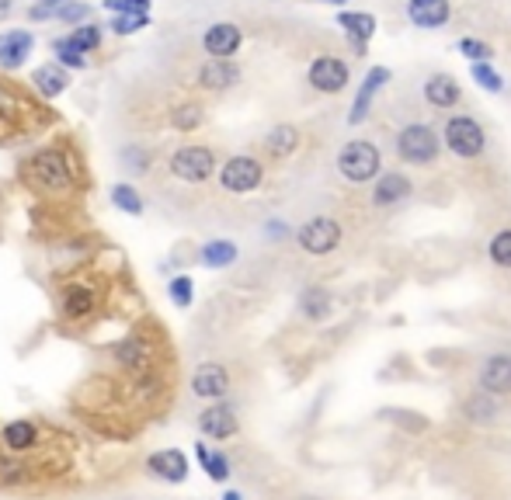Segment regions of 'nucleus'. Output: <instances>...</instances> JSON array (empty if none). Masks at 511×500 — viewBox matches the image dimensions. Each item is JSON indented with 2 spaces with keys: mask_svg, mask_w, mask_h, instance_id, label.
Here are the masks:
<instances>
[{
  "mask_svg": "<svg viewBox=\"0 0 511 500\" xmlns=\"http://www.w3.org/2000/svg\"><path fill=\"white\" fill-rule=\"evenodd\" d=\"M177 358L157 316H143L98 355L70 397L73 414L112 441H129L175 407Z\"/></svg>",
  "mask_w": 511,
  "mask_h": 500,
  "instance_id": "f257e3e1",
  "label": "nucleus"
},
{
  "mask_svg": "<svg viewBox=\"0 0 511 500\" xmlns=\"http://www.w3.org/2000/svg\"><path fill=\"white\" fill-rule=\"evenodd\" d=\"M105 313V289L90 275H70L56 285V327L63 334H84Z\"/></svg>",
  "mask_w": 511,
  "mask_h": 500,
  "instance_id": "f03ea898",
  "label": "nucleus"
},
{
  "mask_svg": "<svg viewBox=\"0 0 511 500\" xmlns=\"http://www.w3.org/2000/svg\"><path fill=\"white\" fill-rule=\"evenodd\" d=\"M70 434L46 417H15L0 424V452L4 455H53V452H73Z\"/></svg>",
  "mask_w": 511,
  "mask_h": 500,
  "instance_id": "7ed1b4c3",
  "label": "nucleus"
},
{
  "mask_svg": "<svg viewBox=\"0 0 511 500\" xmlns=\"http://www.w3.org/2000/svg\"><path fill=\"white\" fill-rule=\"evenodd\" d=\"M25 174L36 188L49 195H70L77 188V160L67 146H42L25 160Z\"/></svg>",
  "mask_w": 511,
  "mask_h": 500,
  "instance_id": "20e7f679",
  "label": "nucleus"
},
{
  "mask_svg": "<svg viewBox=\"0 0 511 500\" xmlns=\"http://www.w3.org/2000/svg\"><path fill=\"white\" fill-rule=\"evenodd\" d=\"M379 167H383V154H379L376 143H366V139L345 143L341 154H337V171H341L345 181H352V185L372 181V177L379 174Z\"/></svg>",
  "mask_w": 511,
  "mask_h": 500,
  "instance_id": "39448f33",
  "label": "nucleus"
},
{
  "mask_svg": "<svg viewBox=\"0 0 511 500\" xmlns=\"http://www.w3.org/2000/svg\"><path fill=\"white\" fill-rule=\"evenodd\" d=\"M167 171L175 174L177 181H188V185H202L209 181L212 174L219 171L216 164V154L212 146H202V143H188V146H177L171 160H167Z\"/></svg>",
  "mask_w": 511,
  "mask_h": 500,
  "instance_id": "423d86ee",
  "label": "nucleus"
},
{
  "mask_svg": "<svg viewBox=\"0 0 511 500\" xmlns=\"http://www.w3.org/2000/svg\"><path fill=\"white\" fill-rule=\"evenodd\" d=\"M219 185L223 191L229 195H247V191L261 188V181H265V167H261V160H254V156H229L227 164H219Z\"/></svg>",
  "mask_w": 511,
  "mask_h": 500,
  "instance_id": "0eeeda50",
  "label": "nucleus"
},
{
  "mask_svg": "<svg viewBox=\"0 0 511 500\" xmlns=\"http://www.w3.org/2000/svg\"><path fill=\"white\" fill-rule=\"evenodd\" d=\"M442 139H445V146L456 156H463V160H474V156H480L484 154V146H487L484 129H480L476 119H470V115H452V119L445 122Z\"/></svg>",
  "mask_w": 511,
  "mask_h": 500,
  "instance_id": "6e6552de",
  "label": "nucleus"
},
{
  "mask_svg": "<svg viewBox=\"0 0 511 500\" xmlns=\"http://www.w3.org/2000/svg\"><path fill=\"white\" fill-rule=\"evenodd\" d=\"M188 389H192V397L206 399V403H219V399L229 397L233 376H229V368L223 362H202V365H195L192 379H188Z\"/></svg>",
  "mask_w": 511,
  "mask_h": 500,
  "instance_id": "1a4fd4ad",
  "label": "nucleus"
},
{
  "mask_svg": "<svg viewBox=\"0 0 511 500\" xmlns=\"http://www.w3.org/2000/svg\"><path fill=\"white\" fill-rule=\"evenodd\" d=\"M397 154L404 164H431L435 156H439V136H435V129H428L421 122H414V125H407L400 129V136H397Z\"/></svg>",
  "mask_w": 511,
  "mask_h": 500,
  "instance_id": "9d476101",
  "label": "nucleus"
},
{
  "mask_svg": "<svg viewBox=\"0 0 511 500\" xmlns=\"http://www.w3.org/2000/svg\"><path fill=\"white\" fill-rule=\"evenodd\" d=\"M296 240H300V247L306 254L324 258V254H331L337 243H341V226L331 216H314V219H306L296 229Z\"/></svg>",
  "mask_w": 511,
  "mask_h": 500,
  "instance_id": "9b49d317",
  "label": "nucleus"
},
{
  "mask_svg": "<svg viewBox=\"0 0 511 500\" xmlns=\"http://www.w3.org/2000/svg\"><path fill=\"white\" fill-rule=\"evenodd\" d=\"M195 420H198V434L212 438V441H229V438L240 434V414H237V407H229L227 399L209 403Z\"/></svg>",
  "mask_w": 511,
  "mask_h": 500,
  "instance_id": "f8f14e48",
  "label": "nucleus"
},
{
  "mask_svg": "<svg viewBox=\"0 0 511 500\" xmlns=\"http://www.w3.org/2000/svg\"><path fill=\"white\" fill-rule=\"evenodd\" d=\"M143 469L154 476V480H160V484H185L188 480V455L181 449H157L146 455V463H143Z\"/></svg>",
  "mask_w": 511,
  "mask_h": 500,
  "instance_id": "ddd939ff",
  "label": "nucleus"
},
{
  "mask_svg": "<svg viewBox=\"0 0 511 500\" xmlns=\"http://www.w3.org/2000/svg\"><path fill=\"white\" fill-rule=\"evenodd\" d=\"M476 386L487 397H508L511 393V355H491L476 372Z\"/></svg>",
  "mask_w": 511,
  "mask_h": 500,
  "instance_id": "4468645a",
  "label": "nucleus"
},
{
  "mask_svg": "<svg viewBox=\"0 0 511 500\" xmlns=\"http://www.w3.org/2000/svg\"><path fill=\"white\" fill-rule=\"evenodd\" d=\"M240 42H244V35L233 21H216L202 35V49L209 52L212 59H229L233 52L240 49Z\"/></svg>",
  "mask_w": 511,
  "mask_h": 500,
  "instance_id": "2eb2a0df",
  "label": "nucleus"
},
{
  "mask_svg": "<svg viewBox=\"0 0 511 500\" xmlns=\"http://www.w3.org/2000/svg\"><path fill=\"white\" fill-rule=\"evenodd\" d=\"M310 84L324 90V94H337V90L348 87V67L335 56H320V59L310 63Z\"/></svg>",
  "mask_w": 511,
  "mask_h": 500,
  "instance_id": "dca6fc26",
  "label": "nucleus"
},
{
  "mask_svg": "<svg viewBox=\"0 0 511 500\" xmlns=\"http://www.w3.org/2000/svg\"><path fill=\"white\" fill-rule=\"evenodd\" d=\"M387 80H389V69H387V67H372L369 73H366V80H362V87H358V94H355L352 112H348V125H362V122H366L372 98L379 94V87L387 84Z\"/></svg>",
  "mask_w": 511,
  "mask_h": 500,
  "instance_id": "f3484780",
  "label": "nucleus"
},
{
  "mask_svg": "<svg viewBox=\"0 0 511 500\" xmlns=\"http://www.w3.org/2000/svg\"><path fill=\"white\" fill-rule=\"evenodd\" d=\"M32 46H36V38H32V32H25V28L4 32L0 35V67L18 69L32 56Z\"/></svg>",
  "mask_w": 511,
  "mask_h": 500,
  "instance_id": "a211bd4d",
  "label": "nucleus"
},
{
  "mask_svg": "<svg viewBox=\"0 0 511 500\" xmlns=\"http://www.w3.org/2000/svg\"><path fill=\"white\" fill-rule=\"evenodd\" d=\"M452 15L449 0H407V17L418 28H442Z\"/></svg>",
  "mask_w": 511,
  "mask_h": 500,
  "instance_id": "6ab92c4d",
  "label": "nucleus"
},
{
  "mask_svg": "<svg viewBox=\"0 0 511 500\" xmlns=\"http://www.w3.org/2000/svg\"><path fill=\"white\" fill-rule=\"evenodd\" d=\"M414 191V185L407 181L404 174L389 171V174H379V181H376V188H372V206H397V202H404L407 195Z\"/></svg>",
  "mask_w": 511,
  "mask_h": 500,
  "instance_id": "aec40b11",
  "label": "nucleus"
},
{
  "mask_svg": "<svg viewBox=\"0 0 511 500\" xmlns=\"http://www.w3.org/2000/svg\"><path fill=\"white\" fill-rule=\"evenodd\" d=\"M237 80H240V69L233 59H209L198 69V87H206V90H227Z\"/></svg>",
  "mask_w": 511,
  "mask_h": 500,
  "instance_id": "412c9836",
  "label": "nucleus"
},
{
  "mask_svg": "<svg viewBox=\"0 0 511 500\" xmlns=\"http://www.w3.org/2000/svg\"><path fill=\"white\" fill-rule=\"evenodd\" d=\"M337 25L348 32L355 52H358V56H366V42H369L372 32H376V17L366 15V11H352V15H348V11H341V15H337Z\"/></svg>",
  "mask_w": 511,
  "mask_h": 500,
  "instance_id": "4be33fe9",
  "label": "nucleus"
},
{
  "mask_svg": "<svg viewBox=\"0 0 511 500\" xmlns=\"http://www.w3.org/2000/svg\"><path fill=\"white\" fill-rule=\"evenodd\" d=\"M195 459H198V466L206 469V476H209L212 484H227L229 476H233V466H229L223 449H209L206 441H195Z\"/></svg>",
  "mask_w": 511,
  "mask_h": 500,
  "instance_id": "5701e85b",
  "label": "nucleus"
},
{
  "mask_svg": "<svg viewBox=\"0 0 511 500\" xmlns=\"http://www.w3.org/2000/svg\"><path fill=\"white\" fill-rule=\"evenodd\" d=\"M424 101L435 108H456L459 104V84L449 73H431L424 84Z\"/></svg>",
  "mask_w": 511,
  "mask_h": 500,
  "instance_id": "b1692460",
  "label": "nucleus"
},
{
  "mask_svg": "<svg viewBox=\"0 0 511 500\" xmlns=\"http://www.w3.org/2000/svg\"><path fill=\"white\" fill-rule=\"evenodd\" d=\"M296 150H300V129L296 125H275V129H268L265 154L271 160H285V156H293Z\"/></svg>",
  "mask_w": 511,
  "mask_h": 500,
  "instance_id": "393cba45",
  "label": "nucleus"
},
{
  "mask_svg": "<svg viewBox=\"0 0 511 500\" xmlns=\"http://www.w3.org/2000/svg\"><path fill=\"white\" fill-rule=\"evenodd\" d=\"M32 84L42 98H59L67 87H70V73L59 67V63H46V67H38L32 73Z\"/></svg>",
  "mask_w": 511,
  "mask_h": 500,
  "instance_id": "a878e982",
  "label": "nucleus"
},
{
  "mask_svg": "<svg viewBox=\"0 0 511 500\" xmlns=\"http://www.w3.org/2000/svg\"><path fill=\"white\" fill-rule=\"evenodd\" d=\"M237 258H240V250H237V243L233 240H209L198 247V261H202L206 268H212V271H223V268H229Z\"/></svg>",
  "mask_w": 511,
  "mask_h": 500,
  "instance_id": "bb28decb",
  "label": "nucleus"
},
{
  "mask_svg": "<svg viewBox=\"0 0 511 500\" xmlns=\"http://www.w3.org/2000/svg\"><path fill=\"white\" fill-rule=\"evenodd\" d=\"M63 42H67L70 49L80 52V56H88V52H94L98 46H101V25L84 21V25H77L70 35H63Z\"/></svg>",
  "mask_w": 511,
  "mask_h": 500,
  "instance_id": "cd10ccee",
  "label": "nucleus"
},
{
  "mask_svg": "<svg viewBox=\"0 0 511 500\" xmlns=\"http://www.w3.org/2000/svg\"><path fill=\"white\" fill-rule=\"evenodd\" d=\"M300 310L306 320H327V316H331V293L320 289V285L306 289V293L300 295Z\"/></svg>",
  "mask_w": 511,
  "mask_h": 500,
  "instance_id": "c85d7f7f",
  "label": "nucleus"
},
{
  "mask_svg": "<svg viewBox=\"0 0 511 500\" xmlns=\"http://www.w3.org/2000/svg\"><path fill=\"white\" fill-rule=\"evenodd\" d=\"M112 206L125 212V216H143L146 202H143V195L129 181H119V185H112Z\"/></svg>",
  "mask_w": 511,
  "mask_h": 500,
  "instance_id": "c756f323",
  "label": "nucleus"
},
{
  "mask_svg": "<svg viewBox=\"0 0 511 500\" xmlns=\"http://www.w3.org/2000/svg\"><path fill=\"white\" fill-rule=\"evenodd\" d=\"M202 122H206V112H202V104L185 101V104H177V108H171V125H175L177 133H195V129H198Z\"/></svg>",
  "mask_w": 511,
  "mask_h": 500,
  "instance_id": "7c9ffc66",
  "label": "nucleus"
},
{
  "mask_svg": "<svg viewBox=\"0 0 511 500\" xmlns=\"http://www.w3.org/2000/svg\"><path fill=\"white\" fill-rule=\"evenodd\" d=\"M463 414L470 417L474 424H494L497 403H494V397H487V393H476V397H470L463 403Z\"/></svg>",
  "mask_w": 511,
  "mask_h": 500,
  "instance_id": "2f4dec72",
  "label": "nucleus"
},
{
  "mask_svg": "<svg viewBox=\"0 0 511 500\" xmlns=\"http://www.w3.org/2000/svg\"><path fill=\"white\" fill-rule=\"evenodd\" d=\"M119 156H122V167L129 174H136V177H140V174H150V164H154V156H150V150H143L140 143H129V146H125Z\"/></svg>",
  "mask_w": 511,
  "mask_h": 500,
  "instance_id": "473e14b6",
  "label": "nucleus"
},
{
  "mask_svg": "<svg viewBox=\"0 0 511 500\" xmlns=\"http://www.w3.org/2000/svg\"><path fill=\"white\" fill-rule=\"evenodd\" d=\"M167 295H171V303H175L177 310H188L195 303V282L192 275H175L167 282Z\"/></svg>",
  "mask_w": 511,
  "mask_h": 500,
  "instance_id": "72a5a7b5",
  "label": "nucleus"
},
{
  "mask_svg": "<svg viewBox=\"0 0 511 500\" xmlns=\"http://www.w3.org/2000/svg\"><path fill=\"white\" fill-rule=\"evenodd\" d=\"M470 73H474V80L484 87V90H491V94H501V90H505V80H501V73H497L491 63H474Z\"/></svg>",
  "mask_w": 511,
  "mask_h": 500,
  "instance_id": "f704fd0d",
  "label": "nucleus"
},
{
  "mask_svg": "<svg viewBox=\"0 0 511 500\" xmlns=\"http://www.w3.org/2000/svg\"><path fill=\"white\" fill-rule=\"evenodd\" d=\"M487 254H491V261L497 268H511V229H501V233L494 237L491 247H487Z\"/></svg>",
  "mask_w": 511,
  "mask_h": 500,
  "instance_id": "c9c22d12",
  "label": "nucleus"
},
{
  "mask_svg": "<svg viewBox=\"0 0 511 500\" xmlns=\"http://www.w3.org/2000/svg\"><path fill=\"white\" fill-rule=\"evenodd\" d=\"M53 52H56V63L63 69H84L88 67V56H80L77 49H70L63 38H56L53 42Z\"/></svg>",
  "mask_w": 511,
  "mask_h": 500,
  "instance_id": "e433bc0d",
  "label": "nucleus"
},
{
  "mask_svg": "<svg viewBox=\"0 0 511 500\" xmlns=\"http://www.w3.org/2000/svg\"><path fill=\"white\" fill-rule=\"evenodd\" d=\"M56 21H63V25H84V21H90V7L84 0H67V4L59 7Z\"/></svg>",
  "mask_w": 511,
  "mask_h": 500,
  "instance_id": "4c0bfd02",
  "label": "nucleus"
},
{
  "mask_svg": "<svg viewBox=\"0 0 511 500\" xmlns=\"http://www.w3.org/2000/svg\"><path fill=\"white\" fill-rule=\"evenodd\" d=\"M112 17L119 15H150V0H101Z\"/></svg>",
  "mask_w": 511,
  "mask_h": 500,
  "instance_id": "58836bf2",
  "label": "nucleus"
},
{
  "mask_svg": "<svg viewBox=\"0 0 511 500\" xmlns=\"http://www.w3.org/2000/svg\"><path fill=\"white\" fill-rule=\"evenodd\" d=\"M150 25V15H119V17H112V32L115 35H133V32H140V28H146Z\"/></svg>",
  "mask_w": 511,
  "mask_h": 500,
  "instance_id": "ea45409f",
  "label": "nucleus"
},
{
  "mask_svg": "<svg viewBox=\"0 0 511 500\" xmlns=\"http://www.w3.org/2000/svg\"><path fill=\"white\" fill-rule=\"evenodd\" d=\"M459 52H463V56H470L474 63H487V59L494 56L491 46H487V42H480V38H459Z\"/></svg>",
  "mask_w": 511,
  "mask_h": 500,
  "instance_id": "a19ab883",
  "label": "nucleus"
},
{
  "mask_svg": "<svg viewBox=\"0 0 511 500\" xmlns=\"http://www.w3.org/2000/svg\"><path fill=\"white\" fill-rule=\"evenodd\" d=\"M63 4H67V0H38V4L28 7V17H32V21H49V17L59 15Z\"/></svg>",
  "mask_w": 511,
  "mask_h": 500,
  "instance_id": "79ce46f5",
  "label": "nucleus"
},
{
  "mask_svg": "<svg viewBox=\"0 0 511 500\" xmlns=\"http://www.w3.org/2000/svg\"><path fill=\"white\" fill-rule=\"evenodd\" d=\"M268 237H275V240H279V237H285V226L279 223V219H271V226H268Z\"/></svg>",
  "mask_w": 511,
  "mask_h": 500,
  "instance_id": "37998d69",
  "label": "nucleus"
},
{
  "mask_svg": "<svg viewBox=\"0 0 511 500\" xmlns=\"http://www.w3.org/2000/svg\"><path fill=\"white\" fill-rule=\"evenodd\" d=\"M11 15V0H0V21Z\"/></svg>",
  "mask_w": 511,
  "mask_h": 500,
  "instance_id": "c03bdc74",
  "label": "nucleus"
},
{
  "mask_svg": "<svg viewBox=\"0 0 511 500\" xmlns=\"http://www.w3.org/2000/svg\"><path fill=\"white\" fill-rule=\"evenodd\" d=\"M223 500H244V494H240V490H227V494H223Z\"/></svg>",
  "mask_w": 511,
  "mask_h": 500,
  "instance_id": "a18cd8bd",
  "label": "nucleus"
},
{
  "mask_svg": "<svg viewBox=\"0 0 511 500\" xmlns=\"http://www.w3.org/2000/svg\"><path fill=\"white\" fill-rule=\"evenodd\" d=\"M324 4H345V0H324Z\"/></svg>",
  "mask_w": 511,
  "mask_h": 500,
  "instance_id": "49530a36",
  "label": "nucleus"
},
{
  "mask_svg": "<svg viewBox=\"0 0 511 500\" xmlns=\"http://www.w3.org/2000/svg\"><path fill=\"white\" fill-rule=\"evenodd\" d=\"M303 500H314V497H303Z\"/></svg>",
  "mask_w": 511,
  "mask_h": 500,
  "instance_id": "de8ad7c7",
  "label": "nucleus"
}]
</instances>
